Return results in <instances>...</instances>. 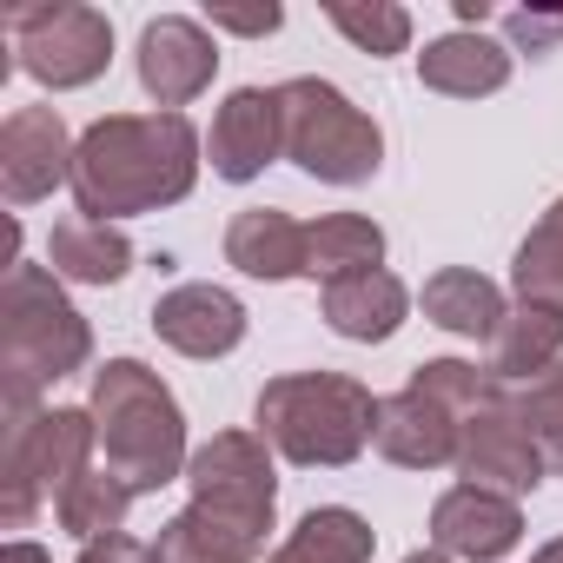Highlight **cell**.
I'll use <instances>...</instances> for the list:
<instances>
[{"label": "cell", "mask_w": 563, "mask_h": 563, "mask_svg": "<svg viewBox=\"0 0 563 563\" xmlns=\"http://www.w3.org/2000/svg\"><path fill=\"white\" fill-rule=\"evenodd\" d=\"M153 332L179 358H225L245 345V306L212 278H186V286L153 299Z\"/></svg>", "instance_id": "4fadbf2b"}, {"label": "cell", "mask_w": 563, "mask_h": 563, "mask_svg": "<svg viewBox=\"0 0 563 563\" xmlns=\"http://www.w3.org/2000/svg\"><path fill=\"white\" fill-rule=\"evenodd\" d=\"M100 464V438L87 411H14L8 418V444H0V523L27 530L34 510L54 497H67L74 477H87Z\"/></svg>", "instance_id": "8992f818"}, {"label": "cell", "mask_w": 563, "mask_h": 563, "mask_svg": "<svg viewBox=\"0 0 563 563\" xmlns=\"http://www.w3.org/2000/svg\"><path fill=\"white\" fill-rule=\"evenodd\" d=\"M8 47L27 80L47 93H74L107 74L113 60V21L80 0H47V8H14L8 14Z\"/></svg>", "instance_id": "ba28073f"}, {"label": "cell", "mask_w": 563, "mask_h": 563, "mask_svg": "<svg viewBox=\"0 0 563 563\" xmlns=\"http://www.w3.org/2000/svg\"><path fill=\"white\" fill-rule=\"evenodd\" d=\"M74 206L87 219H133L179 206L199 186V133L186 113H107L74 146Z\"/></svg>", "instance_id": "7a4b0ae2"}, {"label": "cell", "mask_w": 563, "mask_h": 563, "mask_svg": "<svg viewBox=\"0 0 563 563\" xmlns=\"http://www.w3.org/2000/svg\"><path fill=\"white\" fill-rule=\"evenodd\" d=\"M530 563H563V537H556V543H543V550H537Z\"/></svg>", "instance_id": "1f68e13d"}, {"label": "cell", "mask_w": 563, "mask_h": 563, "mask_svg": "<svg viewBox=\"0 0 563 563\" xmlns=\"http://www.w3.org/2000/svg\"><path fill=\"white\" fill-rule=\"evenodd\" d=\"M372 550H378V530L358 510L319 504L286 530V543H278L265 563H372Z\"/></svg>", "instance_id": "7402d4cb"}, {"label": "cell", "mask_w": 563, "mask_h": 563, "mask_svg": "<svg viewBox=\"0 0 563 563\" xmlns=\"http://www.w3.org/2000/svg\"><path fill=\"white\" fill-rule=\"evenodd\" d=\"M74 146L80 140H67V120L54 107H14L0 126V192H8V206H34L60 179H74Z\"/></svg>", "instance_id": "30bf717a"}, {"label": "cell", "mask_w": 563, "mask_h": 563, "mask_svg": "<svg viewBox=\"0 0 563 563\" xmlns=\"http://www.w3.org/2000/svg\"><path fill=\"white\" fill-rule=\"evenodd\" d=\"M93 438H100V464L133 490H166L173 477H186L192 451H186V418L179 398L166 391L159 372H146L140 358H107L93 372V398H87Z\"/></svg>", "instance_id": "3957f363"}, {"label": "cell", "mask_w": 563, "mask_h": 563, "mask_svg": "<svg viewBox=\"0 0 563 563\" xmlns=\"http://www.w3.org/2000/svg\"><path fill=\"white\" fill-rule=\"evenodd\" d=\"M325 21L358 47V54H405L411 47V14L391 8V0H372V8H325Z\"/></svg>", "instance_id": "4316f807"}, {"label": "cell", "mask_w": 563, "mask_h": 563, "mask_svg": "<svg viewBox=\"0 0 563 563\" xmlns=\"http://www.w3.org/2000/svg\"><path fill=\"white\" fill-rule=\"evenodd\" d=\"M80 563H159V556H153V543H140V537H126V530H120V537L87 543V550H80Z\"/></svg>", "instance_id": "f546056e"}, {"label": "cell", "mask_w": 563, "mask_h": 563, "mask_svg": "<svg viewBox=\"0 0 563 563\" xmlns=\"http://www.w3.org/2000/svg\"><path fill=\"white\" fill-rule=\"evenodd\" d=\"M405 563H451V556H444V550H411Z\"/></svg>", "instance_id": "d6a6232c"}, {"label": "cell", "mask_w": 563, "mask_h": 563, "mask_svg": "<svg viewBox=\"0 0 563 563\" xmlns=\"http://www.w3.org/2000/svg\"><path fill=\"white\" fill-rule=\"evenodd\" d=\"M212 74H219V47H212V34L199 21H186V14L146 21V34H140V87L166 113H179L186 100H199L212 87Z\"/></svg>", "instance_id": "5bb4252c"}, {"label": "cell", "mask_w": 563, "mask_h": 563, "mask_svg": "<svg viewBox=\"0 0 563 563\" xmlns=\"http://www.w3.org/2000/svg\"><path fill=\"white\" fill-rule=\"evenodd\" d=\"M319 312L339 339L352 345H385L398 339V325L411 319V292H405V278H391L385 265L372 272H352V278H332V286L319 292Z\"/></svg>", "instance_id": "2e32d148"}, {"label": "cell", "mask_w": 563, "mask_h": 563, "mask_svg": "<svg viewBox=\"0 0 563 563\" xmlns=\"http://www.w3.org/2000/svg\"><path fill=\"white\" fill-rule=\"evenodd\" d=\"M523 543V510L504 490L484 484H457L431 504V550L457 556V563H497Z\"/></svg>", "instance_id": "7c38bea8"}, {"label": "cell", "mask_w": 563, "mask_h": 563, "mask_svg": "<svg viewBox=\"0 0 563 563\" xmlns=\"http://www.w3.org/2000/svg\"><path fill=\"white\" fill-rule=\"evenodd\" d=\"M93 358V332L60 292V278L47 265L14 258L8 286H0V398L14 411H41V391L74 378Z\"/></svg>", "instance_id": "277c9868"}, {"label": "cell", "mask_w": 563, "mask_h": 563, "mask_svg": "<svg viewBox=\"0 0 563 563\" xmlns=\"http://www.w3.org/2000/svg\"><path fill=\"white\" fill-rule=\"evenodd\" d=\"M385 265V232L378 219L365 212H325L306 225V278L332 286V278H352V272H372Z\"/></svg>", "instance_id": "603a6c76"}, {"label": "cell", "mask_w": 563, "mask_h": 563, "mask_svg": "<svg viewBox=\"0 0 563 563\" xmlns=\"http://www.w3.org/2000/svg\"><path fill=\"white\" fill-rule=\"evenodd\" d=\"M47 258H54V278H74V286H120L133 272V239L107 219L67 212L47 239Z\"/></svg>", "instance_id": "ffe728a7"}, {"label": "cell", "mask_w": 563, "mask_h": 563, "mask_svg": "<svg viewBox=\"0 0 563 563\" xmlns=\"http://www.w3.org/2000/svg\"><path fill=\"white\" fill-rule=\"evenodd\" d=\"M424 319L438 325V332H451V339H484L490 345V332L504 325V292H497V278H484V272H471V265H444V272H431L424 278Z\"/></svg>", "instance_id": "44dd1931"}, {"label": "cell", "mask_w": 563, "mask_h": 563, "mask_svg": "<svg viewBox=\"0 0 563 563\" xmlns=\"http://www.w3.org/2000/svg\"><path fill=\"white\" fill-rule=\"evenodd\" d=\"M206 153H212V173H219V179H232V186L258 179L278 153H286V113H278V87H232L225 107L212 113Z\"/></svg>", "instance_id": "8fae6325"}, {"label": "cell", "mask_w": 563, "mask_h": 563, "mask_svg": "<svg viewBox=\"0 0 563 563\" xmlns=\"http://www.w3.org/2000/svg\"><path fill=\"white\" fill-rule=\"evenodd\" d=\"M225 265H239L245 278H306V225L278 206H245L225 225Z\"/></svg>", "instance_id": "e0dca14e"}, {"label": "cell", "mask_w": 563, "mask_h": 563, "mask_svg": "<svg viewBox=\"0 0 563 563\" xmlns=\"http://www.w3.org/2000/svg\"><path fill=\"white\" fill-rule=\"evenodd\" d=\"M510 286L523 306H556L563 312V199L523 232L517 258H510Z\"/></svg>", "instance_id": "cb8c5ba5"}, {"label": "cell", "mask_w": 563, "mask_h": 563, "mask_svg": "<svg viewBox=\"0 0 563 563\" xmlns=\"http://www.w3.org/2000/svg\"><path fill=\"white\" fill-rule=\"evenodd\" d=\"M278 113H286V153L325 186H365L385 166V133L372 113H358L332 80H286L278 87Z\"/></svg>", "instance_id": "52a82bcc"}, {"label": "cell", "mask_w": 563, "mask_h": 563, "mask_svg": "<svg viewBox=\"0 0 563 563\" xmlns=\"http://www.w3.org/2000/svg\"><path fill=\"white\" fill-rule=\"evenodd\" d=\"M0 563H54L41 543H8V556H0Z\"/></svg>", "instance_id": "4dcf8cb0"}, {"label": "cell", "mask_w": 563, "mask_h": 563, "mask_svg": "<svg viewBox=\"0 0 563 563\" xmlns=\"http://www.w3.org/2000/svg\"><path fill=\"white\" fill-rule=\"evenodd\" d=\"M550 365H563V312L517 299V306L504 312V325L490 332L484 372H490L497 385H530V378H543Z\"/></svg>", "instance_id": "d6986e66"}, {"label": "cell", "mask_w": 563, "mask_h": 563, "mask_svg": "<svg viewBox=\"0 0 563 563\" xmlns=\"http://www.w3.org/2000/svg\"><path fill=\"white\" fill-rule=\"evenodd\" d=\"M252 424L278 457L306 471H345L378 431V398L345 372H286L258 391Z\"/></svg>", "instance_id": "5b68a950"}, {"label": "cell", "mask_w": 563, "mask_h": 563, "mask_svg": "<svg viewBox=\"0 0 563 563\" xmlns=\"http://www.w3.org/2000/svg\"><path fill=\"white\" fill-rule=\"evenodd\" d=\"M54 510H60V530H74L80 543H100V537H120V523H126V510H133V490H126L107 464H93L87 477L67 484V497H60Z\"/></svg>", "instance_id": "d4e9b609"}, {"label": "cell", "mask_w": 563, "mask_h": 563, "mask_svg": "<svg viewBox=\"0 0 563 563\" xmlns=\"http://www.w3.org/2000/svg\"><path fill=\"white\" fill-rule=\"evenodd\" d=\"M372 444L398 471H444V464H457V411L444 398H431L424 385H405V391L378 398Z\"/></svg>", "instance_id": "9a60e30c"}, {"label": "cell", "mask_w": 563, "mask_h": 563, "mask_svg": "<svg viewBox=\"0 0 563 563\" xmlns=\"http://www.w3.org/2000/svg\"><path fill=\"white\" fill-rule=\"evenodd\" d=\"M206 21L212 27H225V34H245V41H265V34H278V21H286V8H206Z\"/></svg>", "instance_id": "83f0119b"}, {"label": "cell", "mask_w": 563, "mask_h": 563, "mask_svg": "<svg viewBox=\"0 0 563 563\" xmlns=\"http://www.w3.org/2000/svg\"><path fill=\"white\" fill-rule=\"evenodd\" d=\"M457 471H464V484H484V490H504V497H523V490L543 484V457H537V444L517 418L510 385L490 378V391L457 411Z\"/></svg>", "instance_id": "9c48e42d"}, {"label": "cell", "mask_w": 563, "mask_h": 563, "mask_svg": "<svg viewBox=\"0 0 563 563\" xmlns=\"http://www.w3.org/2000/svg\"><path fill=\"white\" fill-rule=\"evenodd\" d=\"M517 418H523V431H530L543 471L563 477V365H550L543 378H530V385L517 391Z\"/></svg>", "instance_id": "484cf974"}, {"label": "cell", "mask_w": 563, "mask_h": 563, "mask_svg": "<svg viewBox=\"0 0 563 563\" xmlns=\"http://www.w3.org/2000/svg\"><path fill=\"white\" fill-rule=\"evenodd\" d=\"M418 80L444 100H484L510 80V47L484 41V34H438L424 54H418Z\"/></svg>", "instance_id": "ac0fdd59"}, {"label": "cell", "mask_w": 563, "mask_h": 563, "mask_svg": "<svg viewBox=\"0 0 563 563\" xmlns=\"http://www.w3.org/2000/svg\"><path fill=\"white\" fill-rule=\"evenodd\" d=\"M192 504L153 537L159 563H258L272 537V444L258 431H219L186 464Z\"/></svg>", "instance_id": "6da1fadb"}, {"label": "cell", "mask_w": 563, "mask_h": 563, "mask_svg": "<svg viewBox=\"0 0 563 563\" xmlns=\"http://www.w3.org/2000/svg\"><path fill=\"white\" fill-rule=\"evenodd\" d=\"M504 34H510V47H530V54H550L556 41H563V14H504Z\"/></svg>", "instance_id": "f1b7e54d"}]
</instances>
